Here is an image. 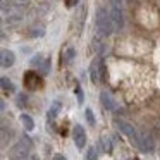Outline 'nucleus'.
<instances>
[{"label": "nucleus", "mask_w": 160, "mask_h": 160, "mask_svg": "<svg viewBox=\"0 0 160 160\" xmlns=\"http://www.w3.org/2000/svg\"><path fill=\"white\" fill-rule=\"evenodd\" d=\"M38 71H40V74H43V76H45V74H48V72H50V60H48V59L43 60V62L40 64Z\"/></svg>", "instance_id": "nucleus-16"}, {"label": "nucleus", "mask_w": 160, "mask_h": 160, "mask_svg": "<svg viewBox=\"0 0 160 160\" xmlns=\"http://www.w3.org/2000/svg\"><path fill=\"white\" fill-rule=\"evenodd\" d=\"M21 122H22V126H24L26 129H28V131H33V128H35V122H33V119L29 117L28 114H21Z\"/></svg>", "instance_id": "nucleus-13"}, {"label": "nucleus", "mask_w": 160, "mask_h": 160, "mask_svg": "<svg viewBox=\"0 0 160 160\" xmlns=\"http://www.w3.org/2000/svg\"><path fill=\"white\" fill-rule=\"evenodd\" d=\"M117 126H119V129H121L122 134L128 136V138L131 139V143H134V145L138 146V131L132 128V124H129V122H124V121H119Z\"/></svg>", "instance_id": "nucleus-6"}, {"label": "nucleus", "mask_w": 160, "mask_h": 160, "mask_svg": "<svg viewBox=\"0 0 160 160\" xmlns=\"http://www.w3.org/2000/svg\"><path fill=\"white\" fill-rule=\"evenodd\" d=\"M72 138H74V143H76L78 148H83L86 145V132H84V128L83 126H74L72 129Z\"/></svg>", "instance_id": "nucleus-8"}, {"label": "nucleus", "mask_w": 160, "mask_h": 160, "mask_svg": "<svg viewBox=\"0 0 160 160\" xmlns=\"http://www.w3.org/2000/svg\"><path fill=\"white\" fill-rule=\"evenodd\" d=\"M100 146H102V150H103L105 153H112V141H110V138H108L107 134H103L100 138Z\"/></svg>", "instance_id": "nucleus-11"}, {"label": "nucleus", "mask_w": 160, "mask_h": 160, "mask_svg": "<svg viewBox=\"0 0 160 160\" xmlns=\"http://www.w3.org/2000/svg\"><path fill=\"white\" fill-rule=\"evenodd\" d=\"M102 76H103V62H102V59L98 57V59H95L93 62H91V66H90V79H91V83L98 84L102 81Z\"/></svg>", "instance_id": "nucleus-4"}, {"label": "nucleus", "mask_w": 160, "mask_h": 160, "mask_svg": "<svg viewBox=\"0 0 160 160\" xmlns=\"http://www.w3.org/2000/svg\"><path fill=\"white\" fill-rule=\"evenodd\" d=\"M86 160H98V153H97V148H90L86 152Z\"/></svg>", "instance_id": "nucleus-17"}, {"label": "nucleus", "mask_w": 160, "mask_h": 160, "mask_svg": "<svg viewBox=\"0 0 160 160\" xmlns=\"http://www.w3.org/2000/svg\"><path fill=\"white\" fill-rule=\"evenodd\" d=\"M138 148L141 152H153L155 148V143H153V138L148 134V132H138Z\"/></svg>", "instance_id": "nucleus-5"}, {"label": "nucleus", "mask_w": 160, "mask_h": 160, "mask_svg": "<svg viewBox=\"0 0 160 160\" xmlns=\"http://www.w3.org/2000/svg\"><path fill=\"white\" fill-rule=\"evenodd\" d=\"M24 86L28 88V90L35 91V90H40V88L43 86V79L40 74H36L35 71H28V72L24 74Z\"/></svg>", "instance_id": "nucleus-3"}, {"label": "nucleus", "mask_w": 160, "mask_h": 160, "mask_svg": "<svg viewBox=\"0 0 160 160\" xmlns=\"http://www.w3.org/2000/svg\"><path fill=\"white\" fill-rule=\"evenodd\" d=\"M59 108H60V103L59 102H55V103L52 105V107H50V110H48V121H53V119H55V115L59 114Z\"/></svg>", "instance_id": "nucleus-15"}, {"label": "nucleus", "mask_w": 160, "mask_h": 160, "mask_svg": "<svg viewBox=\"0 0 160 160\" xmlns=\"http://www.w3.org/2000/svg\"><path fill=\"white\" fill-rule=\"evenodd\" d=\"M0 84H2V90H4L5 93H12V91L16 90L12 81L9 79V78H2V79H0Z\"/></svg>", "instance_id": "nucleus-12"}, {"label": "nucleus", "mask_w": 160, "mask_h": 160, "mask_svg": "<svg viewBox=\"0 0 160 160\" xmlns=\"http://www.w3.org/2000/svg\"><path fill=\"white\" fill-rule=\"evenodd\" d=\"M14 62H16L14 52H11V50H2V53H0V66L4 67V69H7V67L14 66Z\"/></svg>", "instance_id": "nucleus-9"}, {"label": "nucleus", "mask_w": 160, "mask_h": 160, "mask_svg": "<svg viewBox=\"0 0 160 160\" xmlns=\"http://www.w3.org/2000/svg\"><path fill=\"white\" fill-rule=\"evenodd\" d=\"M84 114H86V121L90 122L91 126H95V115H93V112H91V108H86Z\"/></svg>", "instance_id": "nucleus-18"}, {"label": "nucleus", "mask_w": 160, "mask_h": 160, "mask_svg": "<svg viewBox=\"0 0 160 160\" xmlns=\"http://www.w3.org/2000/svg\"><path fill=\"white\" fill-rule=\"evenodd\" d=\"M24 160H38V157H36V155H28Z\"/></svg>", "instance_id": "nucleus-24"}, {"label": "nucleus", "mask_w": 160, "mask_h": 160, "mask_svg": "<svg viewBox=\"0 0 160 160\" xmlns=\"http://www.w3.org/2000/svg\"><path fill=\"white\" fill-rule=\"evenodd\" d=\"M29 150H31V139L29 138H22L18 145H14L9 152L11 160H24L29 155Z\"/></svg>", "instance_id": "nucleus-2"}, {"label": "nucleus", "mask_w": 160, "mask_h": 160, "mask_svg": "<svg viewBox=\"0 0 160 160\" xmlns=\"http://www.w3.org/2000/svg\"><path fill=\"white\" fill-rule=\"evenodd\" d=\"M110 18L112 22H114V28L115 29H121L124 26V18H122V11H121V5H112L110 7Z\"/></svg>", "instance_id": "nucleus-7"}, {"label": "nucleus", "mask_w": 160, "mask_h": 160, "mask_svg": "<svg viewBox=\"0 0 160 160\" xmlns=\"http://www.w3.org/2000/svg\"><path fill=\"white\" fill-rule=\"evenodd\" d=\"M72 59H74V48L72 47H67L66 52H62V60L66 64H69V62H72Z\"/></svg>", "instance_id": "nucleus-14"}, {"label": "nucleus", "mask_w": 160, "mask_h": 160, "mask_svg": "<svg viewBox=\"0 0 160 160\" xmlns=\"http://www.w3.org/2000/svg\"><path fill=\"white\" fill-rule=\"evenodd\" d=\"M121 2H122V0H110L112 5H121Z\"/></svg>", "instance_id": "nucleus-25"}, {"label": "nucleus", "mask_w": 160, "mask_h": 160, "mask_svg": "<svg viewBox=\"0 0 160 160\" xmlns=\"http://www.w3.org/2000/svg\"><path fill=\"white\" fill-rule=\"evenodd\" d=\"M78 2L79 0H66V5L67 7H74V5H78Z\"/></svg>", "instance_id": "nucleus-22"}, {"label": "nucleus", "mask_w": 160, "mask_h": 160, "mask_svg": "<svg viewBox=\"0 0 160 160\" xmlns=\"http://www.w3.org/2000/svg\"><path fill=\"white\" fill-rule=\"evenodd\" d=\"M43 60H45V59H43L42 55H36V57H33V59H31V66H36V67H40V64H42Z\"/></svg>", "instance_id": "nucleus-20"}, {"label": "nucleus", "mask_w": 160, "mask_h": 160, "mask_svg": "<svg viewBox=\"0 0 160 160\" xmlns=\"http://www.w3.org/2000/svg\"><path fill=\"white\" fill-rule=\"evenodd\" d=\"M76 97H78V102H79V103H83L84 102V95H83V90H81V86H76Z\"/></svg>", "instance_id": "nucleus-19"}, {"label": "nucleus", "mask_w": 160, "mask_h": 160, "mask_svg": "<svg viewBox=\"0 0 160 160\" xmlns=\"http://www.w3.org/2000/svg\"><path fill=\"white\" fill-rule=\"evenodd\" d=\"M26 100H28V98H26L24 95H19V97H18V105H19V107H24V105L28 103Z\"/></svg>", "instance_id": "nucleus-21"}, {"label": "nucleus", "mask_w": 160, "mask_h": 160, "mask_svg": "<svg viewBox=\"0 0 160 160\" xmlns=\"http://www.w3.org/2000/svg\"><path fill=\"white\" fill-rule=\"evenodd\" d=\"M53 160H67V158L64 155H55V157H53Z\"/></svg>", "instance_id": "nucleus-23"}, {"label": "nucleus", "mask_w": 160, "mask_h": 160, "mask_svg": "<svg viewBox=\"0 0 160 160\" xmlns=\"http://www.w3.org/2000/svg\"><path fill=\"white\" fill-rule=\"evenodd\" d=\"M97 26L100 29L102 35H110L114 31V22H112V18H110V12L107 9H98L97 12Z\"/></svg>", "instance_id": "nucleus-1"}, {"label": "nucleus", "mask_w": 160, "mask_h": 160, "mask_svg": "<svg viewBox=\"0 0 160 160\" xmlns=\"http://www.w3.org/2000/svg\"><path fill=\"white\" fill-rule=\"evenodd\" d=\"M100 102L107 110H115V102H114V98H112V95L108 93V91H102L100 93Z\"/></svg>", "instance_id": "nucleus-10"}]
</instances>
